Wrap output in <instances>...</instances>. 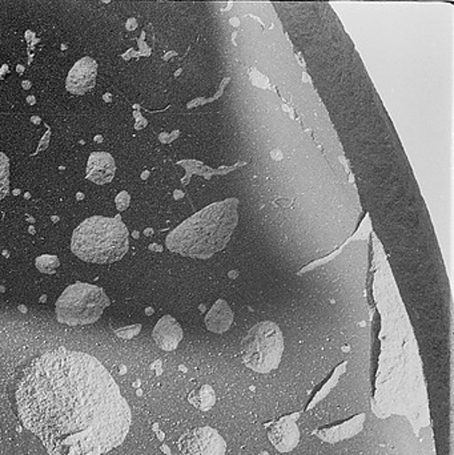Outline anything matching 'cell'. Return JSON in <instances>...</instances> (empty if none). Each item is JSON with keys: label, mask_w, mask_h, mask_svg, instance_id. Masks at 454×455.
I'll return each mask as SVG.
<instances>
[{"label": "cell", "mask_w": 454, "mask_h": 455, "mask_svg": "<svg viewBox=\"0 0 454 455\" xmlns=\"http://www.w3.org/2000/svg\"><path fill=\"white\" fill-rule=\"evenodd\" d=\"M284 353V334L276 323L261 321L242 342V358L248 369L267 374L279 368Z\"/></svg>", "instance_id": "5b68a950"}, {"label": "cell", "mask_w": 454, "mask_h": 455, "mask_svg": "<svg viewBox=\"0 0 454 455\" xmlns=\"http://www.w3.org/2000/svg\"><path fill=\"white\" fill-rule=\"evenodd\" d=\"M96 141H101V136H98V138L95 139Z\"/></svg>", "instance_id": "44dd1931"}, {"label": "cell", "mask_w": 454, "mask_h": 455, "mask_svg": "<svg viewBox=\"0 0 454 455\" xmlns=\"http://www.w3.org/2000/svg\"><path fill=\"white\" fill-rule=\"evenodd\" d=\"M346 366H348V363L346 361H344L343 363H340V365L338 366V368L335 369V371H333L332 376H331V379H328V382H325L324 387H322V389L319 390V393H317L316 395H315L314 400H312V403H309L308 411L309 409L314 408L316 403H319L320 401L324 400L325 397H327L328 395H330L331 392H332L333 387L338 385V382L340 381L341 376H343L344 373H346Z\"/></svg>", "instance_id": "5bb4252c"}, {"label": "cell", "mask_w": 454, "mask_h": 455, "mask_svg": "<svg viewBox=\"0 0 454 455\" xmlns=\"http://www.w3.org/2000/svg\"><path fill=\"white\" fill-rule=\"evenodd\" d=\"M179 449L183 455H226L227 443L218 430L196 427L181 435Z\"/></svg>", "instance_id": "8992f818"}, {"label": "cell", "mask_w": 454, "mask_h": 455, "mask_svg": "<svg viewBox=\"0 0 454 455\" xmlns=\"http://www.w3.org/2000/svg\"><path fill=\"white\" fill-rule=\"evenodd\" d=\"M71 249L83 261L111 264L130 249V232L120 218L93 216L74 230Z\"/></svg>", "instance_id": "3957f363"}, {"label": "cell", "mask_w": 454, "mask_h": 455, "mask_svg": "<svg viewBox=\"0 0 454 455\" xmlns=\"http://www.w3.org/2000/svg\"><path fill=\"white\" fill-rule=\"evenodd\" d=\"M136 27V21L135 19H131L130 21L127 23V28L128 29H133Z\"/></svg>", "instance_id": "ac0fdd59"}, {"label": "cell", "mask_w": 454, "mask_h": 455, "mask_svg": "<svg viewBox=\"0 0 454 455\" xmlns=\"http://www.w3.org/2000/svg\"><path fill=\"white\" fill-rule=\"evenodd\" d=\"M35 265L40 272L45 273V275H52L58 269L60 261H59L58 257L52 256V254H43V256L37 257Z\"/></svg>", "instance_id": "2e32d148"}, {"label": "cell", "mask_w": 454, "mask_h": 455, "mask_svg": "<svg viewBox=\"0 0 454 455\" xmlns=\"http://www.w3.org/2000/svg\"><path fill=\"white\" fill-rule=\"evenodd\" d=\"M152 337L160 349L172 352L183 339V329L172 315H164L157 321Z\"/></svg>", "instance_id": "30bf717a"}, {"label": "cell", "mask_w": 454, "mask_h": 455, "mask_svg": "<svg viewBox=\"0 0 454 455\" xmlns=\"http://www.w3.org/2000/svg\"><path fill=\"white\" fill-rule=\"evenodd\" d=\"M188 401L202 411H208L215 406L216 393L210 385H202L192 390L188 395Z\"/></svg>", "instance_id": "4fadbf2b"}, {"label": "cell", "mask_w": 454, "mask_h": 455, "mask_svg": "<svg viewBox=\"0 0 454 455\" xmlns=\"http://www.w3.org/2000/svg\"><path fill=\"white\" fill-rule=\"evenodd\" d=\"M10 191V160L0 152V200L4 199Z\"/></svg>", "instance_id": "9a60e30c"}, {"label": "cell", "mask_w": 454, "mask_h": 455, "mask_svg": "<svg viewBox=\"0 0 454 455\" xmlns=\"http://www.w3.org/2000/svg\"><path fill=\"white\" fill-rule=\"evenodd\" d=\"M108 305V296L100 286L76 283L69 285L56 301V318L64 325H90L101 317Z\"/></svg>", "instance_id": "277c9868"}, {"label": "cell", "mask_w": 454, "mask_h": 455, "mask_svg": "<svg viewBox=\"0 0 454 455\" xmlns=\"http://www.w3.org/2000/svg\"><path fill=\"white\" fill-rule=\"evenodd\" d=\"M116 172V164L114 157L107 152H93L90 155L87 162L85 176L88 180L98 186L111 183Z\"/></svg>", "instance_id": "9c48e42d"}, {"label": "cell", "mask_w": 454, "mask_h": 455, "mask_svg": "<svg viewBox=\"0 0 454 455\" xmlns=\"http://www.w3.org/2000/svg\"><path fill=\"white\" fill-rule=\"evenodd\" d=\"M98 63L92 58H83L67 75L66 88L72 95H85L96 84Z\"/></svg>", "instance_id": "ba28073f"}, {"label": "cell", "mask_w": 454, "mask_h": 455, "mask_svg": "<svg viewBox=\"0 0 454 455\" xmlns=\"http://www.w3.org/2000/svg\"><path fill=\"white\" fill-rule=\"evenodd\" d=\"M365 414H357V416L352 417L348 421L343 422L340 425H335V427H322V429L316 430L315 435L328 443H338L341 441L349 440L354 438V435H359L362 432L364 427Z\"/></svg>", "instance_id": "8fae6325"}, {"label": "cell", "mask_w": 454, "mask_h": 455, "mask_svg": "<svg viewBox=\"0 0 454 455\" xmlns=\"http://www.w3.org/2000/svg\"><path fill=\"white\" fill-rule=\"evenodd\" d=\"M239 200L215 203L181 223L167 235L165 245L173 253L207 259L226 248L239 223Z\"/></svg>", "instance_id": "7a4b0ae2"}, {"label": "cell", "mask_w": 454, "mask_h": 455, "mask_svg": "<svg viewBox=\"0 0 454 455\" xmlns=\"http://www.w3.org/2000/svg\"><path fill=\"white\" fill-rule=\"evenodd\" d=\"M23 84H24V88H29V83L28 82H24Z\"/></svg>", "instance_id": "d6986e66"}, {"label": "cell", "mask_w": 454, "mask_h": 455, "mask_svg": "<svg viewBox=\"0 0 454 455\" xmlns=\"http://www.w3.org/2000/svg\"><path fill=\"white\" fill-rule=\"evenodd\" d=\"M16 409L50 455L107 454L124 443L132 421L130 405L103 363L64 347L27 366Z\"/></svg>", "instance_id": "6da1fadb"}, {"label": "cell", "mask_w": 454, "mask_h": 455, "mask_svg": "<svg viewBox=\"0 0 454 455\" xmlns=\"http://www.w3.org/2000/svg\"><path fill=\"white\" fill-rule=\"evenodd\" d=\"M205 328L216 334H223L231 329L234 323V312L224 299H218L205 315Z\"/></svg>", "instance_id": "7c38bea8"}, {"label": "cell", "mask_w": 454, "mask_h": 455, "mask_svg": "<svg viewBox=\"0 0 454 455\" xmlns=\"http://www.w3.org/2000/svg\"><path fill=\"white\" fill-rule=\"evenodd\" d=\"M28 101H29V103H35V99L34 98H28Z\"/></svg>", "instance_id": "ffe728a7"}, {"label": "cell", "mask_w": 454, "mask_h": 455, "mask_svg": "<svg viewBox=\"0 0 454 455\" xmlns=\"http://www.w3.org/2000/svg\"><path fill=\"white\" fill-rule=\"evenodd\" d=\"M300 413L283 417L268 425V438L274 448L280 453H291L300 443V430L298 419Z\"/></svg>", "instance_id": "52a82bcc"}, {"label": "cell", "mask_w": 454, "mask_h": 455, "mask_svg": "<svg viewBox=\"0 0 454 455\" xmlns=\"http://www.w3.org/2000/svg\"><path fill=\"white\" fill-rule=\"evenodd\" d=\"M131 197L127 192L123 191L117 195L116 197V207L119 211H125L128 207H130Z\"/></svg>", "instance_id": "e0dca14e"}]
</instances>
